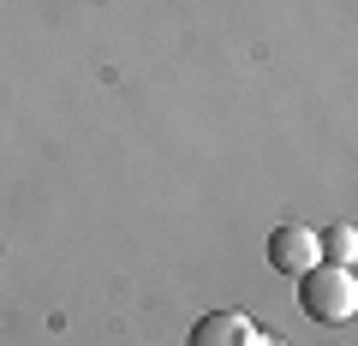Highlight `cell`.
<instances>
[{
	"label": "cell",
	"mask_w": 358,
	"mask_h": 346,
	"mask_svg": "<svg viewBox=\"0 0 358 346\" xmlns=\"http://www.w3.org/2000/svg\"><path fill=\"white\" fill-rule=\"evenodd\" d=\"M317 251H329V263H341V269H346V263H352V257H358V233H352V227H346V221H341V227L317 233Z\"/></svg>",
	"instance_id": "cell-4"
},
{
	"label": "cell",
	"mask_w": 358,
	"mask_h": 346,
	"mask_svg": "<svg viewBox=\"0 0 358 346\" xmlns=\"http://www.w3.org/2000/svg\"><path fill=\"white\" fill-rule=\"evenodd\" d=\"M299 305H305L310 322H346L358 310L352 269H341V263H310V269L299 275Z\"/></svg>",
	"instance_id": "cell-1"
},
{
	"label": "cell",
	"mask_w": 358,
	"mask_h": 346,
	"mask_svg": "<svg viewBox=\"0 0 358 346\" xmlns=\"http://www.w3.org/2000/svg\"><path fill=\"white\" fill-rule=\"evenodd\" d=\"M310 263H322L317 233H310V227L287 221V227H275V233H268V269H281V275H305Z\"/></svg>",
	"instance_id": "cell-2"
},
{
	"label": "cell",
	"mask_w": 358,
	"mask_h": 346,
	"mask_svg": "<svg viewBox=\"0 0 358 346\" xmlns=\"http://www.w3.org/2000/svg\"><path fill=\"white\" fill-rule=\"evenodd\" d=\"M185 346H263V334H257V322L245 310H209V317L192 322Z\"/></svg>",
	"instance_id": "cell-3"
}]
</instances>
